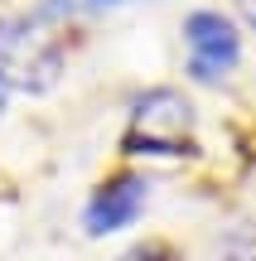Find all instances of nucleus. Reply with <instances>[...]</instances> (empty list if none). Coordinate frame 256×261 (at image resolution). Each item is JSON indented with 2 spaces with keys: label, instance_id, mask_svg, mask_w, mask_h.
Wrapping results in <instances>:
<instances>
[{
  "label": "nucleus",
  "instance_id": "obj_5",
  "mask_svg": "<svg viewBox=\"0 0 256 261\" xmlns=\"http://www.w3.org/2000/svg\"><path fill=\"white\" fill-rule=\"evenodd\" d=\"M116 261H179L169 242H135L131 252H121Z\"/></svg>",
  "mask_w": 256,
  "mask_h": 261
},
{
  "label": "nucleus",
  "instance_id": "obj_1",
  "mask_svg": "<svg viewBox=\"0 0 256 261\" xmlns=\"http://www.w3.org/2000/svg\"><path fill=\"white\" fill-rule=\"evenodd\" d=\"M63 39L48 34L39 15H0V77L10 92H48L63 77Z\"/></svg>",
  "mask_w": 256,
  "mask_h": 261
},
{
  "label": "nucleus",
  "instance_id": "obj_3",
  "mask_svg": "<svg viewBox=\"0 0 256 261\" xmlns=\"http://www.w3.org/2000/svg\"><path fill=\"white\" fill-rule=\"evenodd\" d=\"M184 48H189L184 73H189L193 83L213 87L242 63V29L232 24V15H222V10H193V15L184 19Z\"/></svg>",
  "mask_w": 256,
  "mask_h": 261
},
{
  "label": "nucleus",
  "instance_id": "obj_2",
  "mask_svg": "<svg viewBox=\"0 0 256 261\" xmlns=\"http://www.w3.org/2000/svg\"><path fill=\"white\" fill-rule=\"evenodd\" d=\"M126 155H198L193 145V107L174 87H150L135 97L131 126L121 136Z\"/></svg>",
  "mask_w": 256,
  "mask_h": 261
},
{
  "label": "nucleus",
  "instance_id": "obj_4",
  "mask_svg": "<svg viewBox=\"0 0 256 261\" xmlns=\"http://www.w3.org/2000/svg\"><path fill=\"white\" fill-rule=\"evenodd\" d=\"M145 203H150V179L135 174V169H121V174L102 179V184L87 194L82 232L87 237H116V232H126V227L140 223Z\"/></svg>",
  "mask_w": 256,
  "mask_h": 261
},
{
  "label": "nucleus",
  "instance_id": "obj_8",
  "mask_svg": "<svg viewBox=\"0 0 256 261\" xmlns=\"http://www.w3.org/2000/svg\"><path fill=\"white\" fill-rule=\"evenodd\" d=\"M111 5H121V0H82V10H111Z\"/></svg>",
  "mask_w": 256,
  "mask_h": 261
},
{
  "label": "nucleus",
  "instance_id": "obj_7",
  "mask_svg": "<svg viewBox=\"0 0 256 261\" xmlns=\"http://www.w3.org/2000/svg\"><path fill=\"white\" fill-rule=\"evenodd\" d=\"M10 97H15V92H10V83L0 77V121H5V112H10Z\"/></svg>",
  "mask_w": 256,
  "mask_h": 261
},
{
  "label": "nucleus",
  "instance_id": "obj_6",
  "mask_svg": "<svg viewBox=\"0 0 256 261\" xmlns=\"http://www.w3.org/2000/svg\"><path fill=\"white\" fill-rule=\"evenodd\" d=\"M237 5V15L247 19V29H256V0H232Z\"/></svg>",
  "mask_w": 256,
  "mask_h": 261
}]
</instances>
